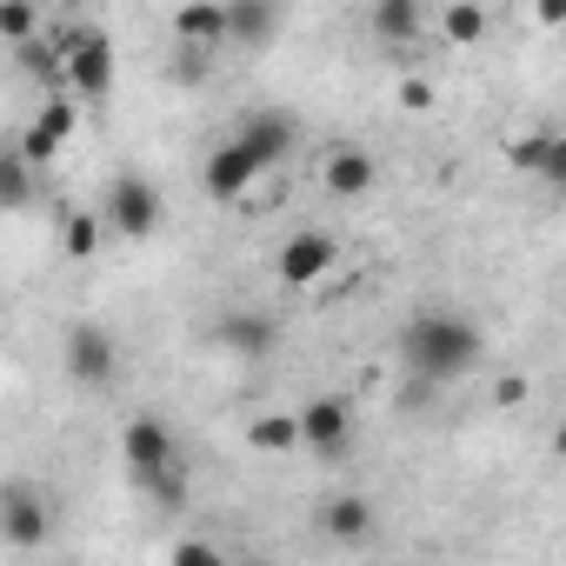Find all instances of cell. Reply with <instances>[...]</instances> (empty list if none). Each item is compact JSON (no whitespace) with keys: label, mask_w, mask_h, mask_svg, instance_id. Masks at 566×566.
I'll list each match as a JSON object with an SVG mask.
<instances>
[{"label":"cell","mask_w":566,"mask_h":566,"mask_svg":"<svg viewBox=\"0 0 566 566\" xmlns=\"http://www.w3.org/2000/svg\"><path fill=\"white\" fill-rule=\"evenodd\" d=\"M400 354H407V367H413L420 380H453V374H467V367L486 354V340H480L473 321L433 307V314H413V321H407Z\"/></svg>","instance_id":"1"},{"label":"cell","mask_w":566,"mask_h":566,"mask_svg":"<svg viewBox=\"0 0 566 566\" xmlns=\"http://www.w3.org/2000/svg\"><path fill=\"white\" fill-rule=\"evenodd\" d=\"M120 453H127V467H134V480L160 500V506H180V493H187V467H180V447H174V433L154 420V413H134L127 420V433H120Z\"/></svg>","instance_id":"2"},{"label":"cell","mask_w":566,"mask_h":566,"mask_svg":"<svg viewBox=\"0 0 566 566\" xmlns=\"http://www.w3.org/2000/svg\"><path fill=\"white\" fill-rule=\"evenodd\" d=\"M61 87H74V94H107L114 87V41L107 34H67L61 41Z\"/></svg>","instance_id":"3"},{"label":"cell","mask_w":566,"mask_h":566,"mask_svg":"<svg viewBox=\"0 0 566 566\" xmlns=\"http://www.w3.org/2000/svg\"><path fill=\"white\" fill-rule=\"evenodd\" d=\"M107 227H114L120 240H147V233L160 227V193H154L140 174H120V180L107 187Z\"/></svg>","instance_id":"4"},{"label":"cell","mask_w":566,"mask_h":566,"mask_svg":"<svg viewBox=\"0 0 566 566\" xmlns=\"http://www.w3.org/2000/svg\"><path fill=\"white\" fill-rule=\"evenodd\" d=\"M48 526H54V513H48V500L28 486V480H8L0 486V533H8V546H41L48 539Z\"/></svg>","instance_id":"5"},{"label":"cell","mask_w":566,"mask_h":566,"mask_svg":"<svg viewBox=\"0 0 566 566\" xmlns=\"http://www.w3.org/2000/svg\"><path fill=\"white\" fill-rule=\"evenodd\" d=\"M67 374H74L81 387H107V380L120 374V347H114V334L94 327V321L67 327Z\"/></svg>","instance_id":"6"},{"label":"cell","mask_w":566,"mask_h":566,"mask_svg":"<svg viewBox=\"0 0 566 566\" xmlns=\"http://www.w3.org/2000/svg\"><path fill=\"white\" fill-rule=\"evenodd\" d=\"M334 266V233L307 227L280 247V287H321V273Z\"/></svg>","instance_id":"7"},{"label":"cell","mask_w":566,"mask_h":566,"mask_svg":"<svg viewBox=\"0 0 566 566\" xmlns=\"http://www.w3.org/2000/svg\"><path fill=\"white\" fill-rule=\"evenodd\" d=\"M260 174H266V167L253 160V147H247V140H227V147L207 160V174H200V180H207V193H213V200H240Z\"/></svg>","instance_id":"8"},{"label":"cell","mask_w":566,"mask_h":566,"mask_svg":"<svg viewBox=\"0 0 566 566\" xmlns=\"http://www.w3.org/2000/svg\"><path fill=\"white\" fill-rule=\"evenodd\" d=\"M374 180H380V167L367 147H334L321 167V193H334V200H360V193H374Z\"/></svg>","instance_id":"9"},{"label":"cell","mask_w":566,"mask_h":566,"mask_svg":"<svg viewBox=\"0 0 566 566\" xmlns=\"http://www.w3.org/2000/svg\"><path fill=\"white\" fill-rule=\"evenodd\" d=\"M347 400H334V394H321V400H307L301 407V447H314V453H340L347 447Z\"/></svg>","instance_id":"10"},{"label":"cell","mask_w":566,"mask_h":566,"mask_svg":"<svg viewBox=\"0 0 566 566\" xmlns=\"http://www.w3.org/2000/svg\"><path fill=\"white\" fill-rule=\"evenodd\" d=\"M367 34L387 41V48H407V41L427 34V8H420V0H374V8H367Z\"/></svg>","instance_id":"11"},{"label":"cell","mask_w":566,"mask_h":566,"mask_svg":"<svg viewBox=\"0 0 566 566\" xmlns=\"http://www.w3.org/2000/svg\"><path fill=\"white\" fill-rule=\"evenodd\" d=\"M174 34L193 41V48H220V41H233V8H220V0H187L174 14Z\"/></svg>","instance_id":"12"},{"label":"cell","mask_w":566,"mask_h":566,"mask_svg":"<svg viewBox=\"0 0 566 566\" xmlns=\"http://www.w3.org/2000/svg\"><path fill=\"white\" fill-rule=\"evenodd\" d=\"M213 347H227V354H240V360H260V354L273 347V321H266V314H220V321H213Z\"/></svg>","instance_id":"13"},{"label":"cell","mask_w":566,"mask_h":566,"mask_svg":"<svg viewBox=\"0 0 566 566\" xmlns=\"http://www.w3.org/2000/svg\"><path fill=\"white\" fill-rule=\"evenodd\" d=\"M321 533H327V539H347V546L374 539V500H360V493H334V500L321 506Z\"/></svg>","instance_id":"14"},{"label":"cell","mask_w":566,"mask_h":566,"mask_svg":"<svg viewBox=\"0 0 566 566\" xmlns=\"http://www.w3.org/2000/svg\"><path fill=\"white\" fill-rule=\"evenodd\" d=\"M240 140L253 147V160H260V167H273L280 154L294 147V120H287V114H260V120H247V127H240Z\"/></svg>","instance_id":"15"},{"label":"cell","mask_w":566,"mask_h":566,"mask_svg":"<svg viewBox=\"0 0 566 566\" xmlns=\"http://www.w3.org/2000/svg\"><path fill=\"white\" fill-rule=\"evenodd\" d=\"M67 134H74V107H67V101H48V107H41V120L28 127L21 154H28V160H48V154H54Z\"/></svg>","instance_id":"16"},{"label":"cell","mask_w":566,"mask_h":566,"mask_svg":"<svg viewBox=\"0 0 566 566\" xmlns=\"http://www.w3.org/2000/svg\"><path fill=\"white\" fill-rule=\"evenodd\" d=\"M227 8H233V41H247V48L273 41V0H227Z\"/></svg>","instance_id":"17"},{"label":"cell","mask_w":566,"mask_h":566,"mask_svg":"<svg viewBox=\"0 0 566 566\" xmlns=\"http://www.w3.org/2000/svg\"><path fill=\"white\" fill-rule=\"evenodd\" d=\"M253 447L260 453H294L301 447V413H266V420H253Z\"/></svg>","instance_id":"18"},{"label":"cell","mask_w":566,"mask_h":566,"mask_svg":"<svg viewBox=\"0 0 566 566\" xmlns=\"http://www.w3.org/2000/svg\"><path fill=\"white\" fill-rule=\"evenodd\" d=\"M440 34H447L453 48H473V41H486V14L473 8V0H453V8L440 14Z\"/></svg>","instance_id":"19"},{"label":"cell","mask_w":566,"mask_h":566,"mask_svg":"<svg viewBox=\"0 0 566 566\" xmlns=\"http://www.w3.org/2000/svg\"><path fill=\"white\" fill-rule=\"evenodd\" d=\"M0 200H8V207H28V154H21V147L0 160Z\"/></svg>","instance_id":"20"},{"label":"cell","mask_w":566,"mask_h":566,"mask_svg":"<svg viewBox=\"0 0 566 566\" xmlns=\"http://www.w3.org/2000/svg\"><path fill=\"white\" fill-rule=\"evenodd\" d=\"M94 247H101V220H94V213H74V220H67V253L87 260Z\"/></svg>","instance_id":"21"},{"label":"cell","mask_w":566,"mask_h":566,"mask_svg":"<svg viewBox=\"0 0 566 566\" xmlns=\"http://www.w3.org/2000/svg\"><path fill=\"white\" fill-rule=\"evenodd\" d=\"M0 28H8V41H34V8H28V0H8V8H0Z\"/></svg>","instance_id":"22"},{"label":"cell","mask_w":566,"mask_h":566,"mask_svg":"<svg viewBox=\"0 0 566 566\" xmlns=\"http://www.w3.org/2000/svg\"><path fill=\"white\" fill-rule=\"evenodd\" d=\"M539 174L566 193V134H546V160H539Z\"/></svg>","instance_id":"23"},{"label":"cell","mask_w":566,"mask_h":566,"mask_svg":"<svg viewBox=\"0 0 566 566\" xmlns=\"http://www.w3.org/2000/svg\"><path fill=\"white\" fill-rule=\"evenodd\" d=\"M533 14H539V28H566V0H533Z\"/></svg>","instance_id":"24"},{"label":"cell","mask_w":566,"mask_h":566,"mask_svg":"<svg viewBox=\"0 0 566 566\" xmlns=\"http://www.w3.org/2000/svg\"><path fill=\"white\" fill-rule=\"evenodd\" d=\"M400 101H407V107H427V101H433V87H427V81H407V87H400Z\"/></svg>","instance_id":"25"},{"label":"cell","mask_w":566,"mask_h":566,"mask_svg":"<svg viewBox=\"0 0 566 566\" xmlns=\"http://www.w3.org/2000/svg\"><path fill=\"white\" fill-rule=\"evenodd\" d=\"M553 453H559V460H566V427H559V433H553Z\"/></svg>","instance_id":"26"}]
</instances>
